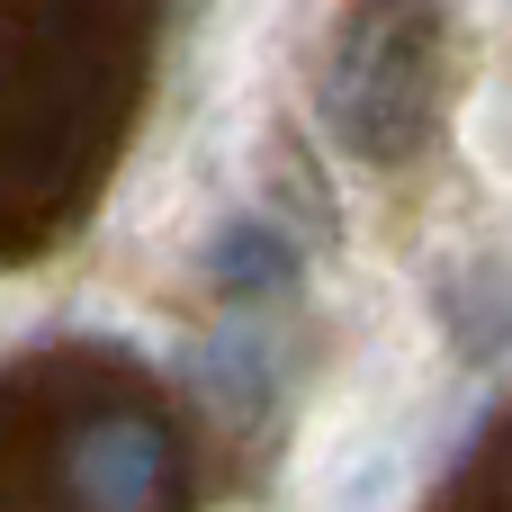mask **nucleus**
<instances>
[{
    "mask_svg": "<svg viewBox=\"0 0 512 512\" xmlns=\"http://www.w3.org/2000/svg\"><path fill=\"white\" fill-rule=\"evenodd\" d=\"M459 99V9L450 0H351L324 54V126L351 162L405 171L441 144Z\"/></svg>",
    "mask_w": 512,
    "mask_h": 512,
    "instance_id": "1",
    "label": "nucleus"
},
{
    "mask_svg": "<svg viewBox=\"0 0 512 512\" xmlns=\"http://www.w3.org/2000/svg\"><path fill=\"white\" fill-rule=\"evenodd\" d=\"M54 477H63V504L72 512H171V495H180V450H171L162 414L99 405V414H81L63 432Z\"/></svg>",
    "mask_w": 512,
    "mask_h": 512,
    "instance_id": "2",
    "label": "nucleus"
},
{
    "mask_svg": "<svg viewBox=\"0 0 512 512\" xmlns=\"http://www.w3.org/2000/svg\"><path fill=\"white\" fill-rule=\"evenodd\" d=\"M270 387H279V333H270L261 315L225 324V333H216V342L198 351V396H207L216 414L252 423V414L270 405Z\"/></svg>",
    "mask_w": 512,
    "mask_h": 512,
    "instance_id": "3",
    "label": "nucleus"
},
{
    "mask_svg": "<svg viewBox=\"0 0 512 512\" xmlns=\"http://www.w3.org/2000/svg\"><path fill=\"white\" fill-rule=\"evenodd\" d=\"M207 279H216L234 306H252V297H279V288L297 279V252H288V234H270V225H225Z\"/></svg>",
    "mask_w": 512,
    "mask_h": 512,
    "instance_id": "4",
    "label": "nucleus"
}]
</instances>
